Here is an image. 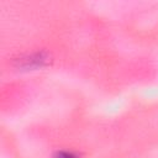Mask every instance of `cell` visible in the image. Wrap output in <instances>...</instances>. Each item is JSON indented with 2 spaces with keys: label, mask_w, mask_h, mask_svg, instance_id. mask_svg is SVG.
I'll return each instance as SVG.
<instances>
[{
  "label": "cell",
  "mask_w": 158,
  "mask_h": 158,
  "mask_svg": "<svg viewBox=\"0 0 158 158\" xmlns=\"http://www.w3.org/2000/svg\"><path fill=\"white\" fill-rule=\"evenodd\" d=\"M52 57L48 52L41 51H32L20 54L17 58L14 59V65L21 70H37L46 68L51 64Z\"/></svg>",
  "instance_id": "obj_1"
},
{
  "label": "cell",
  "mask_w": 158,
  "mask_h": 158,
  "mask_svg": "<svg viewBox=\"0 0 158 158\" xmlns=\"http://www.w3.org/2000/svg\"><path fill=\"white\" fill-rule=\"evenodd\" d=\"M52 158H81L80 153L72 149H58L53 153Z\"/></svg>",
  "instance_id": "obj_2"
}]
</instances>
